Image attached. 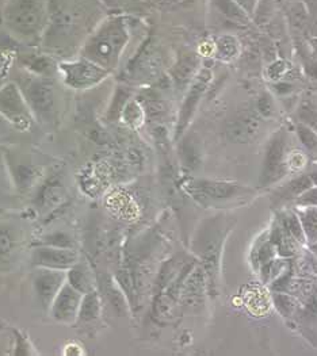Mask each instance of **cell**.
Here are the masks:
<instances>
[{
  "label": "cell",
  "mask_w": 317,
  "mask_h": 356,
  "mask_svg": "<svg viewBox=\"0 0 317 356\" xmlns=\"http://www.w3.org/2000/svg\"><path fill=\"white\" fill-rule=\"evenodd\" d=\"M90 3L94 1L49 0V22L41 44L52 54H67L87 33Z\"/></svg>",
  "instance_id": "1"
},
{
  "label": "cell",
  "mask_w": 317,
  "mask_h": 356,
  "mask_svg": "<svg viewBox=\"0 0 317 356\" xmlns=\"http://www.w3.org/2000/svg\"><path fill=\"white\" fill-rule=\"evenodd\" d=\"M3 17L13 35L34 47L48 27L49 0H7Z\"/></svg>",
  "instance_id": "2"
},
{
  "label": "cell",
  "mask_w": 317,
  "mask_h": 356,
  "mask_svg": "<svg viewBox=\"0 0 317 356\" xmlns=\"http://www.w3.org/2000/svg\"><path fill=\"white\" fill-rule=\"evenodd\" d=\"M128 42V31L121 18L106 19L90 34L80 49V57L88 58L106 71L117 67Z\"/></svg>",
  "instance_id": "3"
},
{
  "label": "cell",
  "mask_w": 317,
  "mask_h": 356,
  "mask_svg": "<svg viewBox=\"0 0 317 356\" xmlns=\"http://www.w3.org/2000/svg\"><path fill=\"white\" fill-rule=\"evenodd\" d=\"M182 188L197 204L213 209L247 204L255 195L247 186L213 179H186Z\"/></svg>",
  "instance_id": "4"
},
{
  "label": "cell",
  "mask_w": 317,
  "mask_h": 356,
  "mask_svg": "<svg viewBox=\"0 0 317 356\" xmlns=\"http://www.w3.org/2000/svg\"><path fill=\"white\" fill-rule=\"evenodd\" d=\"M222 227L220 217H213L201 225L193 240V252L201 259L208 280H213L217 274L221 244L225 237Z\"/></svg>",
  "instance_id": "5"
},
{
  "label": "cell",
  "mask_w": 317,
  "mask_h": 356,
  "mask_svg": "<svg viewBox=\"0 0 317 356\" xmlns=\"http://www.w3.org/2000/svg\"><path fill=\"white\" fill-rule=\"evenodd\" d=\"M27 106L38 122L49 124L56 117V88L47 77H31L18 86Z\"/></svg>",
  "instance_id": "6"
},
{
  "label": "cell",
  "mask_w": 317,
  "mask_h": 356,
  "mask_svg": "<svg viewBox=\"0 0 317 356\" xmlns=\"http://www.w3.org/2000/svg\"><path fill=\"white\" fill-rule=\"evenodd\" d=\"M57 71L61 76L64 86L76 91L90 90L97 87L110 74L97 63L84 57L61 61L57 65Z\"/></svg>",
  "instance_id": "7"
},
{
  "label": "cell",
  "mask_w": 317,
  "mask_h": 356,
  "mask_svg": "<svg viewBox=\"0 0 317 356\" xmlns=\"http://www.w3.org/2000/svg\"><path fill=\"white\" fill-rule=\"evenodd\" d=\"M0 115L19 131L31 130L35 122L19 87L14 83L0 88Z\"/></svg>",
  "instance_id": "8"
},
{
  "label": "cell",
  "mask_w": 317,
  "mask_h": 356,
  "mask_svg": "<svg viewBox=\"0 0 317 356\" xmlns=\"http://www.w3.org/2000/svg\"><path fill=\"white\" fill-rule=\"evenodd\" d=\"M208 277L202 264H194L186 274L181 286L179 307L186 312H197L205 304Z\"/></svg>",
  "instance_id": "9"
},
{
  "label": "cell",
  "mask_w": 317,
  "mask_h": 356,
  "mask_svg": "<svg viewBox=\"0 0 317 356\" xmlns=\"http://www.w3.org/2000/svg\"><path fill=\"white\" fill-rule=\"evenodd\" d=\"M83 296L84 294L65 282L48 309L49 316L58 324L67 327L75 325L78 323Z\"/></svg>",
  "instance_id": "10"
},
{
  "label": "cell",
  "mask_w": 317,
  "mask_h": 356,
  "mask_svg": "<svg viewBox=\"0 0 317 356\" xmlns=\"http://www.w3.org/2000/svg\"><path fill=\"white\" fill-rule=\"evenodd\" d=\"M80 259L79 251L75 248H60L44 244H38L31 252V264L34 267L63 271H68Z\"/></svg>",
  "instance_id": "11"
},
{
  "label": "cell",
  "mask_w": 317,
  "mask_h": 356,
  "mask_svg": "<svg viewBox=\"0 0 317 356\" xmlns=\"http://www.w3.org/2000/svg\"><path fill=\"white\" fill-rule=\"evenodd\" d=\"M65 282L67 271L34 267V271L31 274V283L40 305L44 306L48 310L54 297L65 284Z\"/></svg>",
  "instance_id": "12"
},
{
  "label": "cell",
  "mask_w": 317,
  "mask_h": 356,
  "mask_svg": "<svg viewBox=\"0 0 317 356\" xmlns=\"http://www.w3.org/2000/svg\"><path fill=\"white\" fill-rule=\"evenodd\" d=\"M286 170L288 167L285 154V138L282 133H278L267 147L259 184L262 187H268L273 183H277L279 179L285 177Z\"/></svg>",
  "instance_id": "13"
},
{
  "label": "cell",
  "mask_w": 317,
  "mask_h": 356,
  "mask_svg": "<svg viewBox=\"0 0 317 356\" xmlns=\"http://www.w3.org/2000/svg\"><path fill=\"white\" fill-rule=\"evenodd\" d=\"M261 131V120L255 113L243 111L227 125V137L236 144L254 141Z\"/></svg>",
  "instance_id": "14"
},
{
  "label": "cell",
  "mask_w": 317,
  "mask_h": 356,
  "mask_svg": "<svg viewBox=\"0 0 317 356\" xmlns=\"http://www.w3.org/2000/svg\"><path fill=\"white\" fill-rule=\"evenodd\" d=\"M65 195H67V188L63 183V179L58 174L54 177L52 175L42 181L34 201L35 209L41 214H48L64 202Z\"/></svg>",
  "instance_id": "15"
},
{
  "label": "cell",
  "mask_w": 317,
  "mask_h": 356,
  "mask_svg": "<svg viewBox=\"0 0 317 356\" xmlns=\"http://www.w3.org/2000/svg\"><path fill=\"white\" fill-rule=\"evenodd\" d=\"M209 80H211V72L208 70H204V71L200 72V75L193 83L190 91L186 97L182 110H181V115H179V121H178V127H177V136L178 137L185 131L193 114L195 113V108H197L198 103L201 101V98H202V95L206 90V86H208Z\"/></svg>",
  "instance_id": "16"
},
{
  "label": "cell",
  "mask_w": 317,
  "mask_h": 356,
  "mask_svg": "<svg viewBox=\"0 0 317 356\" xmlns=\"http://www.w3.org/2000/svg\"><path fill=\"white\" fill-rule=\"evenodd\" d=\"M8 168L15 187L19 190H29L34 187L44 177V168L27 160L19 161L17 157L8 159Z\"/></svg>",
  "instance_id": "17"
},
{
  "label": "cell",
  "mask_w": 317,
  "mask_h": 356,
  "mask_svg": "<svg viewBox=\"0 0 317 356\" xmlns=\"http://www.w3.org/2000/svg\"><path fill=\"white\" fill-rule=\"evenodd\" d=\"M67 283L75 287L81 294H87L98 289L97 278L90 268V264L81 259L67 271Z\"/></svg>",
  "instance_id": "18"
},
{
  "label": "cell",
  "mask_w": 317,
  "mask_h": 356,
  "mask_svg": "<svg viewBox=\"0 0 317 356\" xmlns=\"http://www.w3.org/2000/svg\"><path fill=\"white\" fill-rule=\"evenodd\" d=\"M24 241V232L13 224H0V259L10 257L19 250Z\"/></svg>",
  "instance_id": "19"
},
{
  "label": "cell",
  "mask_w": 317,
  "mask_h": 356,
  "mask_svg": "<svg viewBox=\"0 0 317 356\" xmlns=\"http://www.w3.org/2000/svg\"><path fill=\"white\" fill-rule=\"evenodd\" d=\"M101 313H102V300H101V293L97 289L83 296L76 324L94 323L99 318Z\"/></svg>",
  "instance_id": "20"
},
{
  "label": "cell",
  "mask_w": 317,
  "mask_h": 356,
  "mask_svg": "<svg viewBox=\"0 0 317 356\" xmlns=\"http://www.w3.org/2000/svg\"><path fill=\"white\" fill-rule=\"evenodd\" d=\"M312 187H316L315 186V181L311 177V174L308 175H301L297 179H293L291 181H289L284 188H281L278 191V198L279 200H297L298 197H301L304 193H307L308 190H311Z\"/></svg>",
  "instance_id": "21"
},
{
  "label": "cell",
  "mask_w": 317,
  "mask_h": 356,
  "mask_svg": "<svg viewBox=\"0 0 317 356\" xmlns=\"http://www.w3.org/2000/svg\"><path fill=\"white\" fill-rule=\"evenodd\" d=\"M307 243L309 245L317 243V206H301L298 210Z\"/></svg>",
  "instance_id": "22"
},
{
  "label": "cell",
  "mask_w": 317,
  "mask_h": 356,
  "mask_svg": "<svg viewBox=\"0 0 317 356\" xmlns=\"http://www.w3.org/2000/svg\"><path fill=\"white\" fill-rule=\"evenodd\" d=\"M24 65L30 72L40 77H48L54 72V70H57V67H54V60L49 56L30 54L24 61Z\"/></svg>",
  "instance_id": "23"
},
{
  "label": "cell",
  "mask_w": 317,
  "mask_h": 356,
  "mask_svg": "<svg viewBox=\"0 0 317 356\" xmlns=\"http://www.w3.org/2000/svg\"><path fill=\"white\" fill-rule=\"evenodd\" d=\"M197 65H198V60H197V57L193 56V54L184 56V57L178 61V64L175 65L174 72H172L174 80H175V83L178 84V87H181V88L185 87L186 84H187V81L194 75Z\"/></svg>",
  "instance_id": "24"
},
{
  "label": "cell",
  "mask_w": 317,
  "mask_h": 356,
  "mask_svg": "<svg viewBox=\"0 0 317 356\" xmlns=\"http://www.w3.org/2000/svg\"><path fill=\"white\" fill-rule=\"evenodd\" d=\"M40 244L60 247V248H75L76 250L75 238L70 233L61 232V230H56L53 233L45 234L44 237H41Z\"/></svg>",
  "instance_id": "25"
},
{
  "label": "cell",
  "mask_w": 317,
  "mask_h": 356,
  "mask_svg": "<svg viewBox=\"0 0 317 356\" xmlns=\"http://www.w3.org/2000/svg\"><path fill=\"white\" fill-rule=\"evenodd\" d=\"M217 7L225 14L229 19L236 21L238 24H247L248 15L244 13L243 7H240L234 0H216Z\"/></svg>",
  "instance_id": "26"
},
{
  "label": "cell",
  "mask_w": 317,
  "mask_h": 356,
  "mask_svg": "<svg viewBox=\"0 0 317 356\" xmlns=\"http://www.w3.org/2000/svg\"><path fill=\"white\" fill-rule=\"evenodd\" d=\"M217 51L222 58L231 60L235 58L240 53L238 40L232 35H224L217 41Z\"/></svg>",
  "instance_id": "27"
},
{
  "label": "cell",
  "mask_w": 317,
  "mask_h": 356,
  "mask_svg": "<svg viewBox=\"0 0 317 356\" xmlns=\"http://www.w3.org/2000/svg\"><path fill=\"white\" fill-rule=\"evenodd\" d=\"M284 228L291 234V238H293L295 243H300V244L307 243V238H305V234H304V229H302L301 221H300V218H298L297 214H288V216L285 217V220H284Z\"/></svg>",
  "instance_id": "28"
},
{
  "label": "cell",
  "mask_w": 317,
  "mask_h": 356,
  "mask_svg": "<svg viewBox=\"0 0 317 356\" xmlns=\"http://www.w3.org/2000/svg\"><path fill=\"white\" fill-rule=\"evenodd\" d=\"M122 120L131 125V127H137L143 122L144 118V110L141 107V104L138 102L128 103L124 110H122Z\"/></svg>",
  "instance_id": "29"
},
{
  "label": "cell",
  "mask_w": 317,
  "mask_h": 356,
  "mask_svg": "<svg viewBox=\"0 0 317 356\" xmlns=\"http://www.w3.org/2000/svg\"><path fill=\"white\" fill-rule=\"evenodd\" d=\"M297 133H298V137H300L302 145L307 148V151L317 156L316 131H314L311 127H308L307 125H304V124H300L297 127Z\"/></svg>",
  "instance_id": "30"
},
{
  "label": "cell",
  "mask_w": 317,
  "mask_h": 356,
  "mask_svg": "<svg viewBox=\"0 0 317 356\" xmlns=\"http://www.w3.org/2000/svg\"><path fill=\"white\" fill-rule=\"evenodd\" d=\"M274 304H275L277 310L282 316H286V317L291 316L295 312V309H297L295 298H293L291 296L285 294V293H277L274 296Z\"/></svg>",
  "instance_id": "31"
},
{
  "label": "cell",
  "mask_w": 317,
  "mask_h": 356,
  "mask_svg": "<svg viewBox=\"0 0 317 356\" xmlns=\"http://www.w3.org/2000/svg\"><path fill=\"white\" fill-rule=\"evenodd\" d=\"M298 115H300L301 124L311 127L314 131H316L317 133V108L314 104H311V103H304V104L300 107Z\"/></svg>",
  "instance_id": "32"
},
{
  "label": "cell",
  "mask_w": 317,
  "mask_h": 356,
  "mask_svg": "<svg viewBox=\"0 0 317 356\" xmlns=\"http://www.w3.org/2000/svg\"><path fill=\"white\" fill-rule=\"evenodd\" d=\"M181 156L185 163L186 167L188 168H195L198 165V151L191 141H186L181 147Z\"/></svg>",
  "instance_id": "33"
},
{
  "label": "cell",
  "mask_w": 317,
  "mask_h": 356,
  "mask_svg": "<svg viewBox=\"0 0 317 356\" xmlns=\"http://www.w3.org/2000/svg\"><path fill=\"white\" fill-rule=\"evenodd\" d=\"M307 165V156L300 151H293L286 154V167L293 171L302 170Z\"/></svg>",
  "instance_id": "34"
},
{
  "label": "cell",
  "mask_w": 317,
  "mask_h": 356,
  "mask_svg": "<svg viewBox=\"0 0 317 356\" xmlns=\"http://www.w3.org/2000/svg\"><path fill=\"white\" fill-rule=\"evenodd\" d=\"M258 111L264 118L273 117V114H274V102H273V98L270 97V94L264 92L263 95H261V98L258 101Z\"/></svg>",
  "instance_id": "35"
},
{
  "label": "cell",
  "mask_w": 317,
  "mask_h": 356,
  "mask_svg": "<svg viewBox=\"0 0 317 356\" xmlns=\"http://www.w3.org/2000/svg\"><path fill=\"white\" fill-rule=\"evenodd\" d=\"M285 72H286V63L282 60H278L267 68V77L271 80H278Z\"/></svg>",
  "instance_id": "36"
},
{
  "label": "cell",
  "mask_w": 317,
  "mask_h": 356,
  "mask_svg": "<svg viewBox=\"0 0 317 356\" xmlns=\"http://www.w3.org/2000/svg\"><path fill=\"white\" fill-rule=\"evenodd\" d=\"M297 204L300 206H317V186L298 197Z\"/></svg>",
  "instance_id": "37"
},
{
  "label": "cell",
  "mask_w": 317,
  "mask_h": 356,
  "mask_svg": "<svg viewBox=\"0 0 317 356\" xmlns=\"http://www.w3.org/2000/svg\"><path fill=\"white\" fill-rule=\"evenodd\" d=\"M307 313L312 317H317V290L316 293L312 296L309 304L307 306Z\"/></svg>",
  "instance_id": "38"
},
{
  "label": "cell",
  "mask_w": 317,
  "mask_h": 356,
  "mask_svg": "<svg viewBox=\"0 0 317 356\" xmlns=\"http://www.w3.org/2000/svg\"><path fill=\"white\" fill-rule=\"evenodd\" d=\"M305 72H307V75L311 77V79L317 80V60L312 61V63H309V64H307V67H305Z\"/></svg>",
  "instance_id": "39"
},
{
  "label": "cell",
  "mask_w": 317,
  "mask_h": 356,
  "mask_svg": "<svg viewBox=\"0 0 317 356\" xmlns=\"http://www.w3.org/2000/svg\"><path fill=\"white\" fill-rule=\"evenodd\" d=\"M238 1L240 4H243L244 8H248V4H247V3H250V6H251V1H250V0H238Z\"/></svg>",
  "instance_id": "40"
},
{
  "label": "cell",
  "mask_w": 317,
  "mask_h": 356,
  "mask_svg": "<svg viewBox=\"0 0 317 356\" xmlns=\"http://www.w3.org/2000/svg\"><path fill=\"white\" fill-rule=\"evenodd\" d=\"M311 250H312V252H314L315 256L317 257V243H315V244H312V245H311Z\"/></svg>",
  "instance_id": "41"
},
{
  "label": "cell",
  "mask_w": 317,
  "mask_h": 356,
  "mask_svg": "<svg viewBox=\"0 0 317 356\" xmlns=\"http://www.w3.org/2000/svg\"><path fill=\"white\" fill-rule=\"evenodd\" d=\"M312 47H314V49H315V53L317 54V40H314L312 41Z\"/></svg>",
  "instance_id": "42"
},
{
  "label": "cell",
  "mask_w": 317,
  "mask_h": 356,
  "mask_svg": "<svg viewBox=\"0 0 317 356\" xmlns=\"http://www.w3.org/2000/svg\"><path fill=\"white\" fill-rule=\"evenodd\" d=\"M106 4H110V3H113V0H104Z\"/></svg>",
  "instance_id": "43"
},
{
  "label": "cell",
  "mask_w": 317,
  "mask_h": 356,
  "mask_svg": "<svg viewBox=\"0 0 317 356\" xmlns=\"http://www.w3.org/2000/svg\"><path fill=\"white\" fill-rule=\"evenodd\" d=\"M91 1H94V3H98V0H91Z\"/></svg>",
  "instance_id": "44"
}]
</instances>
